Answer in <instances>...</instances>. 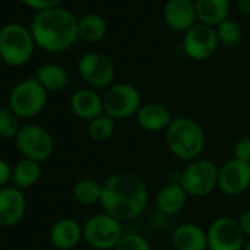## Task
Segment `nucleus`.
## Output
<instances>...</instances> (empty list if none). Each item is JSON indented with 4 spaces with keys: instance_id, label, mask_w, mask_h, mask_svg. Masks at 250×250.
<instances>
[{
    "instance_id": "obj_1",
    "label": "nucleus",
    "mask_w": 250,
    "mask_h": 250,
    "mask_svg": "<svg viewBox=\"0 0 250 250\" xmlns=\"http://www.w3.org/2000/svg\"><path fill=\"white\" fill-rule=\"evenodd\" d=\"M149 188L134 172H116L102 183L100 206L112 218L128 222L139 218L147 208Z\"/></svg>"
},
{
    "instance_id": "obj_2",
    "label": "nucleus",
    "mask_w": 250,
    "mask_h": 250,
    "mask_svg": "<svg viewBox=\"0 0 250 250\" xmlns=\"http://www.w3.org/2000/svg\"><path fill=\"white\" fill-rule=\"evenodd\" d=\"M30 31L36 46L50 53L68 50L78 40V20L63 8H52L37 12Z\"/></svg>"
},
{
    "instance_id": "obj_3",
    "label": "nucleus",
    "mask_w": 250,
    "mask_h": 250,
    "mask_svg": "<svg viewBox=\"0 0 250 250\" xmlns=\"http://www.w3.org/2000/svg\"><path fill=\"white\" fill-rule=\"evenodd\" d=\"M165 142L169 152L186 162L199 159L206 146L202 125L188 116H174L165 131Z\"/></svg>"
},
{
    "instance_id": "obj_4",
    "label": "nucleus",
    "mask_w": 250,
    "mask_h": 250,
    "mask_svg": "<svg viewBox=\"0 0 250 250\" xmlns=\"http://www.w3.org/2000/svg\"><path fill=\"white\" fill-rule=\"evenodd\" d=\"M36 42L30 28L11 22L0 28V58L9 66L25 65L34 53Z\"/></svg>"
},
{
    "instance_id": "obj_5",
    "label": "nucleus",
    "mask_w": 250,
    "mask_h": 250,
    "mask_svg": "<svg viewBox=\"0 0 250 250\" xmlns=\"http://www.w3.org/2000/svg\"><path fill=\"white\" fill-rule=\"evenodd\" d=\"M124 234L122 222L104 212L90 216L83 225V240L94 250H115Z\"/></svg>"
},
{
    "instance_id": "obj_6",
    "label": "nucleus",
    "mask_w": 250,
    "mask_h": 250,
    "mask_svg": "<svg viewBox=\"0 0 250 250\" xmlns=\"http://www.w3.org/2000/svg\"><path fill=\"white\" fill-rule=\"evenodd\" d=\"M219 168L205 158L188 162L178 175V183L191 197H205L218 187Z\"/></svg>"
},
{
    "instance_id": "obj_7",
    "label": "nucleus",
    "mask_w": 250,
    "mask_h": 250,
    "mask_svg": "<svg viewBox=\"0 0 250 250\" xmlns=\"http://www.w3.org/2000/svg\"><path fill=\"white\" fill-rule=\"evenodd\" d=\"M46 88L34 78H27L17 84L9 94V107L21 118L30 119L42 113L47 104Z\"/></svg>"
},
{
    "instance_id": "obj_8",
    "label": "nucleus",
    "mask_w": 250,
    "mask_h": 250,
    "mask_svg": "<svg viewBox=\"0 0 250 250\" xmlns=\"http://www.w3.org/2000/svg\"><path fill=\"white\" fill-rule=\"evenodd\" d=\"M102 97L104 115L113 118L115 121L127 119L136 115L143 104L139 88L128 83L110 85Z\"/></svg>"
},
{
    "instance_id": "obj_9",
    "label": "nucleus",
    "mask_w": 250,
    "mask_h": 250,
    "mask_svg": "<svg viewBox=\"0 0 250 250\" xmlns=\"http://www.w3.org/2000/svg\"><path fill=\"white\" fill-rule=\"evenodd\" d=\"M14 142L25 159H31L40 164L47 161L55 150L52 134L39 124L22 125Z\"/></svg>"
},
{
    "instance_id": "obj_10",
    "label": "nucleus",
    "mask_w": 250,
    "mask_h": 250,
    "mask_svg": "<svg viewBox=\"0 0 250 250\" xmlns=\"http://www.w3.org/2000/svg\"><path fill=\"white\" fill-rule=\"evenodd\" d=\"M208 250H243L247 240L232 216H219L206 229Z\"/></svg>"
},
{
    "instance_id": "obj_11",
    "label": "nucleus",
    "mask_w": 250,
    "mask_h": 250,
    "mask_svg": "<svg viewBox=\"0 0 250 250\" xmlns=\"http://www.w3.org/2000/svg\"><path fill=\"white\" fill-rule=\"evenodd\" d=\"M78 72L90 88H104L110 85L115 78L113 62L107 56L96 52L84 53L80 58Z\"/></svg>"
},
{
    "instance_id": "obj_12",
    "label": "nucleus",
    "mask_w": 250,
    "mask_h": 250,
    "mask_svg": "<svg viewBox=\"0 0 250 250\" xmlns=\"http://www.w3.org/2000/svg\"><path fill=\"white\" fill-rule=\"evenodd\" d=\"M219 42L216 37L215 27H209L205 24H196L187 33H184L183 39V50L187 58L193 61H206L209 59Z\"/></svg>"
},
{
    "instance_id": "obj_13",
    "label": "nucleus",
    "mask_w": 250,
    "mask_h": 250,
    "mask_svg": "<svg viewBox=\"0 0 250 250\" xmlns=\"http://www.w3.org/2000/svg\"><path fill=\"white\" fill-rule=\"evenodd\" d=\"M250 187V164L229 159L222 167H219L218 174V188L228 196H238L249 190Z\"/></svg>"
},
{
    "instance_id": "obj_14",
    "label": "nucleus",
    "mask_w": 250,
    "mask_h": 250,
    "mask_svg": "<svg viewBox=\"0 0 250 250\" xmlns=\"http://www.w3.org/2000/svg\"><path fill=\"white\" fill-rule=\"evenodd\" d=\"M27 199L24 190L15 186L0 188V225L14 227L25 215Z\"/></svg>"
},
{
    "instance_id": "obj_15",
    "label": "nucleus",
    "mask_w": 250,
    "mask_h": 250,
    "mask_svg": "<svg viewBox=\"0 0 250 250\" xmlns=\"http://www.w3.org/2000/svg\"><path fill=\"white\" fill-rule=\"evenodd\" d=\"M164 18L169 28L180 33H187L196 25L197 12L191 0H168L164 6Z\"/></svg>"
},
{
    "instance_id": "obj_16",
    "label": "nucleus",
    "mask_w": 250,
    "mask_h": 250,
    "mask_svg": "<svg viewBox=\"0 0 250 250\" xmlns=\"http://www.w3.org/2000/svg\"><path fill=\"white\" fill-rule=\"evenodd\" d=\"M174 116L167 106L156 102L143 103L139 112L136 113V121L139 127L147 133H161L167 131L171 125Z\"/></svg>"
},
{
    "instance_id": "obj_17",
    "label": "nucleus",
    "mask_w": 250,
    "mask_h": 250,
    "mask_svg": "<svg viewBox=\"0 0 250 250\" xmlns=\"http://www.w3.org/2000/svg\"><path fill=\"white\" fill-rule=\"evenodd\" d=\"M69 106H71L72 113L77 118L88 121V122L104 113L103 97L100 94H97L93 88L77 90L71 96Z\"/></svg>"
},
{
    "instance_id": "obj_18",
    "label": "nucleus",
    "mask_w": 250,
    "mask_h": 250,
    "mask_svg": "<svg viewBox=\"0 0 250 250\" xmlns=\"http://www.w3.org/2000/svg\"><path fill=\"white\" fill-rule=\"evenodd\" d=\"M49 240L58 250H72L83 240V225L72 218H62L52 225Z\"/></svg>"
},
{
    "instance_id": "obj_19",
    "label": "nucleus",
    "mask_w": 250,
    "mask_h": 250,
    "mask_svg": "<svg viewBox=\"0 0 250 250\" xmlns=\"http://www.w3.org/2000/svg\"><path fill=\"white\" fill-rule=\"evenodd\" d=\"M175 250H208V234L194 222H183L172 231Z\"/></svg>"
},
{
    "instance_id": "obj_20",
    "label": "nucleus",
    "mask_w": 250,
    "mask_h": 250,
    "mask_svg": "<svg viewBox=\"0 0 250 250\" xmlns=\"http://www.w3.org/2000/svg\"><path fill=\"white\" fill-rule=\"evenodd\" d=\"M187 199L188 194L178 181L168 183L161 187L156 194V208L161 213L167 216H174L184 209Z\"/></svg>"
},
{
    "instance_id": "obj_21",
    "label": "nucleus",
    "mask_w": 250,
    "mask_h": 250,
    "mask_svg": "<svg viewBox=\"0 0 250 250\" xmlns=\"http://www.w3.org/2000/svg\"><path fill=\"white\" fill-rule=\"evenodd\" d=\"M194 6L200 24L216 27L228 20L229 0H194Z\"/></svg>"
},
{
    "instance_id": "obj_22",
    "label": "nucleus",
    "mask_w": 250,
    "mask_h": 250,
    "mask_svg": "<svg viewBox=\"0 0 250 250\" xmlns=\"http://www.w3.org/2000/svg\"><path fill=\"white\" fill-rule=\"evenodd\" d=\"M36 80L46 88L47 93H58L66 88L69 83V74L58 63H46L37 69Z\"/></svg>"
},
{
    "instance_id": "obj_23",
    "label": "nucleus",
    "mask_w": 250,
    "mask_h": 250,
    "mask_svg": "<svg viewBox=\"0 0 250 250\" xmlns=\"http://www.w3.org/2000/svg\"><path fill=\"white\" fill-rule=\"evenodd\" d=\"M106 33V20L99 14H87L78 20V39L85 43H99Z\"/></svg>"
},
{
    "instance_id": "obj_24",
    "label": "nucleus",
    "mask_w": 250,
    "mask_h": 250,
    "mask_svg": "<svg viewBox=\"0 0 250 250\" xmlns=\"http://www.w3.org/2000/svg\"><path fill=\"white\" fill-rule=\"evenodd\" d=\"M42 177V167L40 162L31 159H21L12 168V186L20 190H25L33 187L39 183Z\"/></svg>"
},
{
    "instance_id": "obj_25",
    "label": "nucleus",
    "mask_w": 250,
    "mask_h": 250,
    "mask_svg": "<svg viewBox=\"0 0 250 250\" xmlns=\"http://www.w3.org/2000/svg\"><path fill=\"white\" fill-rule=\"evenodd\" d=\"M72 196L83 206H93L96 203H100L102 183L93 178H81L74 184Z\"/></svg>"
},
{
    "instance_id": "obj_26",
    "label": "nucleus",
    "mask_w": 250,
    "mask_h": 250,
    "mask_svg": "<svg viewBox=\"0 0 250 250\" xmlns=\"http://www.w3.org/2000/svg\"><path fill=\"white\" fill-rule=\"evenodd\" d=\"M116 128V121L107 115H100L96 119L90 121L87 125V133L94 142H104L112 137Z\"/></svg>"
},
{
    "instance_id": "obj_27",
    "label": "nucleus",
    "mask_w": 250,
    "mask_h": 250,
    "mask_svg": "<svg viewBox=\"0 0 250 250\" xmlns=\"http://www.w3.org/2000/svg\"><path fill=\"white\" fill-rule=\"evenodd\" d=\"M20 116L8 106L0 107V137L6 140H15L18 131L22 125H20Z\"/></svg>"
},
{
    "instance_id": "obj_28",
    "label": "nucleus",
    "mask_w": 250,
    "mask_h": 250,
    "mask_svg": "<svg viewBox=\"0 0 250 250\" xmlns=\"http://www.w3.org/2000/svg\"><path fill=\"white\" fill-rule=\"evenodd\" d=\"M218 42L224 46L232 47L237 46L241 40V28L240 25L232 20H225L219 25L215 27Z\"/></svg>"
},
{
    "instance_id": "obj_29",
    "label": "nucleus",
    "mask_w": 250,
    "mask_h": 250,
    "mask_svg": "<svg viewBox=\"0 0 250 250\" xmlns=\"http://www.w3.org/2000/svg\"><path fill=\"white\" fill-rule=\"evenodd\" d=\"M115 250H152L149 240L136 232H125Z\"/></svg>"
},
{
    "instance_id": "obj_30",
    "label": "nucleus",
    "mask_w": 250,
    "mask_h": 250,
    "mask_svg": "<svg viewBox=\"0 0 250 250\" xmlns=\"http://www.w3.org/2000/svg\"><path fill=\"white\" fill-rule=\"evenodd\" d=\"M232 158L250 164V137H243L234 143Z\"/></svg>"
},
{
    "instance_id": "obj_31",
    "label": "nucleus",
    "mask_w": 250,
    "mask_h": 250,
    "mask_svg": "<svg viewBox=\"0 0 250 250\" xmlns=\"http://www.w3.org/2000/svg\"><path fill=\"white\" fill-rule=\"evenodd\" d=\"M21 2L30 9L42 12V11H47L52 8H58L62 0H21Z\"/></svg>"
},
{
    "instance_id": "obj_32",
    "label": "nucleus",
    "mask_w": 250,
    "mask_h": 250,
    "mask_svg": "<svg viewBox=\"0 0 250 250\" xmlns=\"http://www.w3.org/2000/svg\"><path fill=\"white\" fill-rule=\"evenodd\" d=\"M12 183V167L0 158V188L8 187Z\"/></svg>"
},
{
    "instance_id": "obj_33",
    "label": "nucleus",
    "mask_w": 250,
    "mask_h": 250,
    "mask_svg": "<svg viewBox=\"0 0 250 250\" xmlns=\"http://www.w3.org/2000/svg\"><path fill=\"white\" fill-rule=\"evenodd\" d=\"M238 224H240V228L241 231L244 232L246 238L250 240V209H246L240 213V216L237 218Z\"/></svg>"
},
{
    "instance_id": "obj_34",
    "label": "nucleus",
    "mask_w": 250,
    "mask_h": 250,
    "mask_svg": "<svg viewBox=\"0 0 250 250\" xmlns=\"http://www.w3.org/2000/svg\"><path fill=\"white\" fill-rule=\"evenodd\" d=\"M237 9L244 17L250 15V0H238V2H237Z\"/></svg>"
},
{
    "instance_id": "obj_35",
    "label": "nucleus",
    "mask_w": 250,
    "mask_h": 250,
    "mask_svg": "<svg viewBox=\"0 0 250 250\" xmlns=\"http://www.w3.org/2000/svg\"><path fill=\"white\" fill-rule=\"evenodd\" d=\"M243 250H250V240H247V243H246V246H244Z\"/></svg>"
},
{
    "instance_id": "obj_36",
    "label": "nucleus",
    "mask_w": 250,
    "mask_h": 250,
    "mask_svg": "<svg viewBox=\"0 0 250 250\" xmlns=\"http://www.w3.org/2000/svg\"><path fill=\"white\" fill-rule=\"evenodd\" d=\"M0 62H2V58H0Z\"/></svg>"
}]
</instances>
